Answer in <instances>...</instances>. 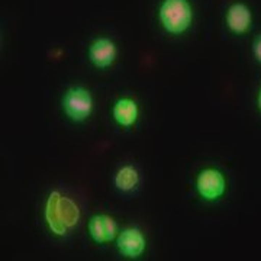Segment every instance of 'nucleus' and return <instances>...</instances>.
Returning <instances> with one entry per match:
<instances>
[{
    "instance_id": "obj_12",
    "label": "nucleus",
    "mask_w": 261,
    "mask_h": 261,
    "mask_svg": "<svg viewBox=\"0 0 261 261\" xmlns=\"http://www.w3.org/2000/svg\"><path fill=\"white\" fill-rule=\"evenodd\" d=\"M257 108H258V111L261 112V86H260L258 93H257Z\"/></svg>"
},
{
    "instance_id": "obj_9",
    "label": "nucleus",
    "mask_w": 261,
    "mask_h": 261,
    "mask_svg": "<svg viewBox=\"0 0 261 261\" xmlns=\"http://www.w3.org/2000/svg\"><path fill=\"white\" fill-rule=\"evenodd\" d=\"M112 115L118 125H121L123 128H130L132 125H135V122L138 121V116H140L138 103L130 97H122L113 105Z\"/></svg>"
},
{
    "instance_id": "obj_7",
    "label": "nucleus",
    "mask_w": 261,
    "mask_h": 261,
    "mask_svg": "<svg viewBox=\"0 0 261 261\" xmlns=\"http://www.w3.org/2000/svg\"><path fill=\"white\" fill-rule=\"evenodd\" d=\"M89 233L94 243L108 244L115 240L118 233V225L112 216L106 214L94 215L87 225Z\"/></svg>"
},
{
    "instance_id": "obj_3",
    "label": "nucleus",
    "mask_w": 261,
    "mask_h": 261,
    "mask_svg": "<svg viewBox=\"0 0 261 261\" xmlns=\"http://www.w3.org/2000/svg\"><path fill=\"white\" fill-rule=\"evenodd\" d=\"M63 111L73 122H84L93 112V96L82 86L71 87L63 96Z\"/></svg>"
},
{
    "instance_id": "obj_8",
    "label": "nucleus",
    "mask_w": 261,
    "mask_h": 261,
    "mask_svg": "<svg viewBox=\"0 0 261 261\" xmlns=\"http://www.w3.org/2000/svg\"><path fill=\"white\" fill-rule=\"evenodd\" d=\"M118 56L116 45L109 38H97L89 47V58L97 68H108L115 63Z\"/></svg>"
},
{
    "instance_id": "obj_4",
    "label": "nucleus",
    "mask_w": 261,
    "mask_h": 261,
    "mask_svg": "<svg viewBox=\"0 0 261 261\" xmlns=\"http://www.w3.org/2000/svg\"><path fill=\"white\" fill-rule=\"evenodd\" d=\"M226 178L221 170L214 167H206L200 170L196 177V190L206 202H215L224 197L226 193Z\"/></svg>"
},
{
    "instance_id": "obj_5",
    "label": "nucleus",
    "mask_w": 261,
    "mask_h": 261,
    "mask_svg": "<svg viewBox=\"0 0 261 261\" xmlns=\"http://www.w3.org/2000/svg\"><path fill=\"white\" fill-rule=\"evenodd\" d=\"M116 247L123 257L134 260V258H140L144 254L147 241H145L144 233L141 232L138 228H126L118 235Z\"/></svg>"
},
{
    "instance_id": "obj_2",
    "label": "nucleus",
    "mask_w": 261,
    "mask_h": 261,
    "mask_svg": "<svg viewBox=\"0 0 261 261\" xmlns=\"http://www.w3.org/2000/svg\"><path fill=\"white\" fill-rule=\"evenodd\" d=\"M161 27L171 35H181L193 22V8L189 0H164L159 10Z\"/></svg>"
},
{
    "instance_id": "obj_6",
    "label": "nucleus",
    "mask_w": 261,
    "mask_h": 261,
    "mask_svg": "<svg viewBox=\"0 0 261 261\" xmlns=\"http://www.w3.org/2000/svg\"><path fill=\"white\" fill-rule=\"evenodd\" d=\"M225 20H226V27L232 34L244 35L251 29L252 12L245 3L237 2L228 8Z\"/></svg>"
},
{
    "instance_id": "obj_10",
    "label": "nucleus",
    "mask_w": 261,
    "mask_h": 261,
    "mask_svg": "<svg viewBox=\"0 0 261 261\" xmlns=\"http://www.w3.org/2000/svg\"><path fill=\"white\" fill-rule=\"evenodd\" d=\"M140 183V174L138 170L132 166H123L115 176V186L118 187L121 192H130Z\"/></svg>"
},
{
    "instance_id": "obj_11",
    "label": "nucleus",
    "mask_w": 261,
    "mask_h": 261,
    "mask_svg": "<svg viewBox=\"0 0 261 261\" xmlns=\"http://www.w3.org/2000/svg\"><path fill=\"white\" fill-rule=\"evenodd\" d=\"M252 54H254V58L261 64V35L255 38L252 44Z\"/></svg>"
},
{
    "instance_id": "obj_1",
    "label": "nucleus",
    "mask_w": 261,
    "mask_h": 261,
    "mask_svg": "<svg viewBox=\"0 0 261 261\" xmlns=\"http://www.w3.org/2000/svg\"><path fill=\"white\" fill-rule=\"evenodd\" d=\"M44 215L49 231L54 235L64 237L79 222L80 209L70 197L54 190L48 196Z\"/></svg>"
}]
</instances>
